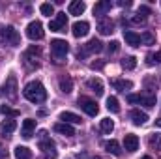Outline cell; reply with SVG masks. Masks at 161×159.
I'll return each mask as SVG.
<instances>
[{
    "label": "cell",
    "mask_w": 161,
    "mask_h": 159,
    "mask_svg": "<svg viewBox=\"0 0 161 159\" xmlns=\"http://www.w3.org/2000/svg\"><path fill=\"white\" fill-rule=\"evenodd\" d=\"M146 58H148V60H146V62H148V64H150V66H152V64H154V62H156V60H154V54H148V56H146Z\"/></svg>",
    "instance_id": "cell-40"
},
{
    "label": "cell",
    "mask_w": 161,
    "mask_h": 159,
    "mask_svg": "<svg viewBox=\"0 0 161 159\" xmlns=\"http://www.w3.org/2000/svg\"><path fill=\"white\" fill-rule=\"evenodd\" d=\"M142 159H152V157H150V156H144V157H142Z\"/></svg>",
    "instance_id": "cell-43"
},
{
    "label": "cell",
    "mask_w": 161,
    "mask_h": 159,
    "mask_svg": "<svg viewBox=\"0 0 161 159\" xmlns=\"http://www.w3.org/2000/svg\"><path fill=\"white\" fill-rule=\"evenodd\" d=\"M111 8H113V4H111V0H101V2H96V6H94V15H105V13H109L111 11Z\"/></svg>",
    "instance_id": "cell-12"
},
{
    "label": "cell",
    "mask_w": 161,
    "mask_h": 159,
    "mask_svg": "<svg viewBox=\"0 0 161 159\" xmlns=\"http://www.w3.org/2000/svg\"><path fill=\"white\" fill-rule=\"evenodd\" d=\"M51 51L56 58H64L69 51V45H68L66 40H53L51 41Z\"/></svg>",
    "instance_id": "cell-6"
},
{
    "label": "cell",
    "mask_w": 161,
    "mask_h": 159,
    "mask_svg": "<svg viewBox=\"0 0 161 159\" xmlns=\"http://www.w3.org/2000/svg\"><path fill=\"white\" fill-rule=\"evenodd\" d=\"M146 21V17H142V15H135V17H131V23L133 25H141V23H144Z\"/></svg>",
    "instance_id": "cell-36"
},
{
    "label": "cell",
    "mask_w": 161,
    "mask_h": 159,
    "mask_svg": "<svg viewBox=\"0 0 161 159\" xmlns=\"http://www.w3.org/2000/svg\"><path fill=\"white\" fill-rule=\"evenodd\" d=\"M40 150L41 152H45V154H51V156H56V152H54V142L51 140V139H47V131H40Z\"/></svg>",
    "instance_id": "cell-9"
},
{
    "label": "cell",
    "mask_w": 161,
    "mask_h": 159,
    "mask_svg": "<svg viewBox=\"0 0 161 159\" xmlns=\"http://www.w3.org/2000/svg\"><path fill=\"white\" fill-rule=\"evenodd\" d=\"M141 13H142V17H146V15L152 13V9H150L148 6H141V8H139V15H141Z\"/></svg>",
    "instance_id": "cell-35"
},
{
    "label": "cell",
    "mask_w": 161,
    "mask_h": 159,
    "mask_svg": "<svg viewBox=\"0 0 161 159\" xmlns=\"http://www.w3.org/2000/svg\"><path fill=\"white\" fill-rule=\"evenodd\" d=\"M0 112H2V114H8V116H19V111L11 109V107H8V105H2V107H0Z\"/></svg>",
    "instance_id": "cell-33"
},
{
    "label": "cell",
    "mask_w": 161,
    "mask_h": 159,
    "mask_svg": "<svg viewBox=\"0 0 161 159\" xmlns=\"http://www.w3.org/2000/svg\"><path fill=\"white\" fill-rule=\"evenodd\" d=\"M135 66H137V58L135 56H125L122 60V68L124 69H135Z\"/></svg>",
    "instance_id": "cell-29"
},
{
    "label": "cell",
    "mask_w": 161,
    "mask_h": 159,
    "mask_svg": "<svg viewBox=\"0 0 161 159\" xmlns=\"http://www.w3.org/2000/svg\"><path fill=\"white\" fill-rule=\"evenodd\" d=\"M141 43H144V45H154V43H156L154 34H152V32H142V34H141Z\"/></svg>",
    "instance_id": "cell-31"
},
{
    "label": "cell",
    "mask_w": 161,
    "mask_h": 159,
    "mask_svg": "<svg viewBox=\"0 0 161 159\" xmlns=\"http://www.w3.org/2000/svg\"><path fill=\"white\" fill-rule=\"evenodd\" d=\"M148 144H150L152 150H161V133H154V135H150Z\"/></svg>",
    "instance_id": "cell-26"
},
{
    "label": "cell",
    "mask_w": 161,
    "mask_h": 159,
    "mask_svg": "<svg viewBox=\"0 0 161 159\" xmlns=\"http://www.w3.org/2000/svg\"><path fill=\"white\" fill-rule=\"evenodd\" d=\"M40 11L43 13V15H49V17H51V15L54 13V6L45 2V4H41V6H40Z\"/></svg>",
    "instance_id": "cell-32"
},
{
    "label": "cell",
    "mask_w": 161,
    "mask_h": 159,
    "mask_svg": "<svg viewBox=\"0 0 161 159\" xmlns=\"http://www.w3.org/2000/svg\"><path fill=\"white\" fill-rule=\"evenodd\" d=\"M15 159H32V152L26 146H17L15 148Z\"/></svg>",
    "instance_id": "cell-24"
},
{
    "label": "cell",
    "mask_w": 161,
    "mask_h": 159,
    "mask_svg": "<svg viewBox=\"0 0 161 159\" xmlns=\"http://www.w3.org/2000/svg\"><path fill=\"white\" fill-rule=\"evenodd\" d=\"M77 103H79V107L88 114V116H96L97 112H99V107H97V103L94 101V99H90V97H84V96H80L79 99H77Z\"/></svg>",
    "instance_id": "cell-4"
},
{
    "label": "cell",
    "mask_w": 161,
    "mask_h": 159,
    "mask_svg": "<svg viewBox=\"0 0 161 159\" xmlns=\"http://www.w3.org/2000/svg\"><path fill=\"white\" fill-rule=\"evenodd\" d=\"M0 34H2V40L6 43H9L11 47H19L21 45V36H19V32L13 26H4L0 30Z\"/></svg>",
    "instance_id": "cell-3"
},
{
    "label": "cell",
    "mask_w": 161,
    "mask_h": 159,
    "mask_svg": "<svg viewBox=\"0 0 161 159\" xmlns=\"http://www.w3.org/2000/svg\"><path fill=\"white\" fill-rule=\"evenodd\" d=\"M2 131L4 133H13L15 129H17V123H15V120H9V118H6L4 122H2Z\"/></svg>",
    "instance_id": "cell-25"
},
{
    "label": "cell",
    "mask_w": 161,
    "mask_h": 159,
    "mask_svg": "<svg viewBox=\"0 0 161 159\" xmlns=\"http://www.w3.org/2000/svg\"><path fill=\"white\" fill-rule=\"evenodd\" d=\"M17 79L13 77V75H9L8 80L4 82V94H6V97L9 99V101H15L17 99Z\"/></svg>",
    "instance_id": "cell-7"
},
{
    "label": "cell",
    "mask_w": 161,
    "mask_h": 159,
    "mask_svg": "<svg viewBox=\"0 0 161 159\" xmlns=\"http://www.w3.org/2000/svg\"><path fill=\"white\" fill-rule=\"evenodd\" d=\"M156 125H158V127H161V118H158V120H156Z\"/></svg>",
    "instance_id": "cell-42"
},
{
    "label": "cell",
    "mask_w": 161,
    "mask_h": 159,
    "mask_svg": "<svg viewBox=\"0 0 161 159\" xmlns=\"http://www.w3.org/2000/svg\"><path fill=\"white\" fill-rule=\"evenodd\" d=\"M23 96L28 101H32V103H43L47 99V90H45V86L41 84L40 80H32V82H28L25 86Z\"/></svg>",
    "instance_id": "cell-1"
},
{
    "label": "cell",
    "mask_w": 161,
    "mask_h": 159,
    "mask_svg": "<svg viewBox=\"0 0 161 159\" xmlns=\"http://www.w3.org/2000/svg\"><path fill=\"white\" fill-rule=\"evenodd\" d=\"M60 90L64 94H71L73 92V80H71V77H62L60 79Z\"/></svg>",
    "instance_id": "cell-22"
},
{
    "label": "cell",
    "mask_w": 161,
    "mask_h": 159,
    "mask_svg": "<svg viewBox=\"0 0 161 159\" xmlns=\"http://www.w3.org/2000/svg\"><path fill=\"white\" fill-rule=\"evenodd\" d=\"M111 84H113L116 90H120V92H125V90H131V88H133V82H131V80H125V79H113Z\"/></svg>",
    "instance_id": "cell-18"
},
{
    "label": "cell",
    "mask_w": 161,
    "mask_h": 159,
    "mask_svg": "<svg viewBox=\"0 0 161 159\" xmlns=\"http://www.w3.org/2000/svg\"><path fill=\"white\" fill-rule=\"evenodd\" d=\"M34 129H36V120L28 118L23 122V129H21V135L25 137V139H30L32 137V133H34Z\"/></svg>",
    "instance_id": "cell-16"
},
{
    "label": "cell",
    "mask_w": 161,
    "mask_h": 159,
    "mask_svg": "<svg viewBox=\"0 0 161 159\" xmlns=\"http://www.w3.org/2000/svg\"><path fill=\"white\" fill-rule=\"evenodd\" d=\"M139 103L144 107H156V96H141Z\"/></svg>",
    "instance_id": "cell-30"
},
{
    "label": "cell",
    "mask_w": 161,
    "mask_h": 159,
    "mask_svg": "<svg viewBox=\"0 0 161 159\" xmlns=\"http://www.w3.org/2000/svg\"><path fill=\"white\" fill-rule=\"evenodd\" d=\"M124 40L131 47H139L141 45V36L137 32H133V30H124Z\"/></svg>",
    "instance_id": "cell-17"
},
{
    "label": "cell",
    "mask_w": 161,
    "mask_h": 159,
    "mask_svg": "<svg viewBox=\"0 0 161 159\" xmlns=\"http://www.w3.org/2000/svg\"><path fill=\"white\" fill-rule=\"evenodd\" d=\"M107 109H109L111 112H120V103H118V99H116L114 96L107 97Z\"/></svg>",
    "instance_id": "cell-27"
},
{
    "label": "cell",
    "mask_w": 161,
    "mask_h": 159,
    "mask_svg": "<svg viewBox=\"0 0 161 159\" xmlns=\"http://www.w3.org/2000/svg\"><path fill=\"white\" fill-rule=\"evenodd\" d=\"M124 148H125L127 152L139 150V137H137V135H125V137H124Z\"/></svg>",
    "instance_id": "cell-13"
},
{
    "label": "cell",
    "mask_w": 161,
    "mask_h": 159,
    "mask_svg": "<svg viewBox=\"0 0 161 159\" xmlns=\"http://www.w3.org/2000/svg\"><path fill=\"white\" fill-rule=\"evenodd\" d=\"M26 36H28L32 41L43 40V36H45V32H43V25H41L40 21H32V23L26 26Z\"/></svg>",
    "instance_id": "cell-5"
},
{
    "label": "cell",
    "mask_w": 161,
    "mask_h": 159,
    "mask_svg": "<svg viewBox=\"0 0 161 159\" xmlns=\"http://www.w3.org/2000/svg\"><path fill=\"white\" fill-rule=\"evenodd\" d=\"M66 25H68V15L66 13H58L49 23V28H51V32H66Z\"/></svg>",
    "instance_id": "cell-8"
},
{
    "label": "cell",
    "mask_w": 161,
    "mask_h": 159,
    "mask_svg": "<svg viewBox=\"0 0 161 159\" xmlns=\"http://www.w3.org/2000/svg\"><path fill=\"white\" fill-rule=\"evenodd\" d=\"M90 68H92V69H101V68H103V62H92Z\"/></svg>",
    "instance_id": "cell-38"
},
{
    "label": "cell",
    "mask_w": 161,
    "mask_h": 159,
    "mask_svg": "<svg viewBox=\"0 0 161 159\" xmlns=\"http://www.w3.org/2000/svg\"><path fill=\"white\" fill-rule=\"evenodd\" d=\"M107 49H109V52H116V51L120 49V43H118V41H111Z\"/></svg>",
    "instance_id": "cell-34"
},
{
    "label": "cell",
    "mask_w": 161,
    "mask_h": 159,
    "mask_svg": "<svg viewBox=\"0 0 161 159\" xmlns=\"http://www.w3.org/2000/svg\"><path fill=\"white\" fill-rule=\"evenodd\" d=\"M54 131L60 133V135H64V137H73V135H75V129H73L69 123H64V122L54 123Z\"/></svg>",
    "instance_id": "cell-15"
},
{
    "label": "cell",
    "mask_w": 161,
    "mask_h": 159,
    "mask_svg": "<svg viewBox=\"0 0 161 159\" xmlns=\"http://www.w3.org/2000/svg\"><path fill=\"white\" fill-rule=\"evenodd\" d=\"M101 51H103V43L94 38V40H90L86 45H82L77 51V56L82 58V56H88V54H94V52H101Z\"/></svg>",
    "instance_id": "cell-2"
},
{
    "label": "cell",
    "mask_w": 161,
    "mask_h": 159,
    "mask_svg": "<svg viewBox=\"0 0 161 159\" xmlns=\"http://www.w3.org/2000/svg\"><path fill=\"white\" fill-rule=\"evenodd\" d=\"M60 120L64 123H80V116H77L75 112H62L60 114Z\"/></svg>",
    "instance_id": "cell-23"
},
{
    "label": "cell",
    "mask_w": 161,
    "mask_h": 159,
    "mask_svg": "<svg viewBox=\"0 0 161 159\" xmlns=\"http://www.w3.org/2000/svg\"><path fill=\"white\" fill-rule=\"evenodd\" d=\"M105 150H107L109 154H113V156H120L122 154V148L116 140H107V142H105Z\"/></svg>",
    "instance_id": "cell-21"
},
{
    "label": "cell",
    "mask_w": 161,
    "mask_h": 159,
    "mask_svg": "<svg viewBox=\"0 0 161 159\" xmlns=\"http://www.w3.org/2000/svg\"><path fill=\"white\" fill-rule=\"evenodd\" d=\"M84 9H86V4L80 0L69 4V15H80V13H84Z\"/></svg>",
    "instance_id": "cell-20"
},
{
    "label": "cell",
    "mask_w": 161,
    "mask_h": 159,
    "mask_svg": "<svg viewBox=\"0 0 161 159\" xmlns=\"http://www.w3.org/2000/svg\"><path fill=\"white\" fill-rule=\"evenodd\" d=\"M71 32H73L75 38H84V36L90 32V25H88L86 21H77V23L71 26Z\"/></svg>",
    "instance_id": "cell-11"
},
{
    "label": "cell",
    "mask_w": 161,
    "mask_h": 159,
    "mask_svg": "<svg viewBox=\"0 0 161 159\" xmlns=\"http://www.w3.org/2000/svg\"><path fill=\"white\" fill-rule=\"evenodd\" d=\"M94 159H101V157H94Z\"/></svg>",
    "instance_id": "cell-44"
},
{
    "label": "cell",
    "mask_w": 161,
    "mask_h": 159,
    "mask_svg": "<svg viewBox=\"0 0 161 159\" xmlns=\"http://www.w3.org/2000/svg\"><path fill=\"white\" fill-rule=\"evenodd\" d=\"M139 99H141V96H137V94L127 96V101H129V103H139Z\"/></svg>",
    "instance_id": "cell-37"
},
{
    "label": "cell",
    "mask_w": 161,
    "mask_h": 159,
    "mask_svg": "<svg viewBox=\"0 0 161 159\" xmlns=\"http://www.w3.org/2000/svg\"><path fill=\"white\" fill-rule=\"evenodd\" d=\"M97 30L101 36H111L114 32V23L109 19V17H103L99 23H97Z\"/></svg>",
    "instance_id": "cell-10"
},
{
    "label": "cell",
    "mask_w": 161,
    "mask_h": 159,
    "mask_svg": "<svg viewBox=\"0 0 161 159\" xmlns=\"http://www.w3.org/2000/svg\"><path fill=\"white\" fill-rule=\"evenodd\" d=\"M99 127H101L103 133H111V131L114 129V122H113L111 118H103L101 120V123H99Z\"/></svg>",
    "instance_id": "cell-28"
},
{
    "label": "cell",
    "mask_w": 161,
    "mask_h": 159,
    "mask_svg": "<svg viewBox=\"0 0 161 159\" xmlns=\"http://www.w3.org/2000/svg\"><path fill=\"white\" fill-rule=\"evenodd\" d=\"M118 6H122V8H129V6H131V0H120Z\"/></svg>",
    "instance_id": "cell-39"
},
{
    "label": "cell",
    "mask_w": 161,
    "mask_h": 159,
    "mask_svg": "<svg viewBox=\"0 0 161 159\" xmlns=\"http://www.w3.org/2000/svg\"><path fill=\"white\" fill-rule=\"evenodd\" d=\"M86 86H88L92 92H96V96H101V94H103V82L99 79H88L86 80Z\"/></svg>",
    "instance_id": "cell-19"
},
{
    "label": "cell",
    "mask_w": 161,
    "mask_h": 159,
    "mask_svg": "<svg viewBox=\"0 0 161 159\" xmlns=\"http://www.w3.org/2000/svg\"><path fill=\"white\" fill-rule=\"evenodd\" d=\"M154 60H156V62H159V64H161V51H159V52H156V54H154Z\"/></svg>",
    "instance_id": "cell-41"
},
{
    "label": "cell",
    "mask_w": 161,
    "mask_h": 159,
    "mask_svg": "<svg viewBox=\"0 0 161 159\" xmlns=\"http://www.w3.org/2000/svg\"><path fill=\"white\" fill-rule=\"evenodd\" d=\"M129 116H131V122H133L135 125H144V123L148 122V114L142 112V111H139V109H133Z\"/></svg>",
    "instance_id": "cell-14"
}]
</instances>
